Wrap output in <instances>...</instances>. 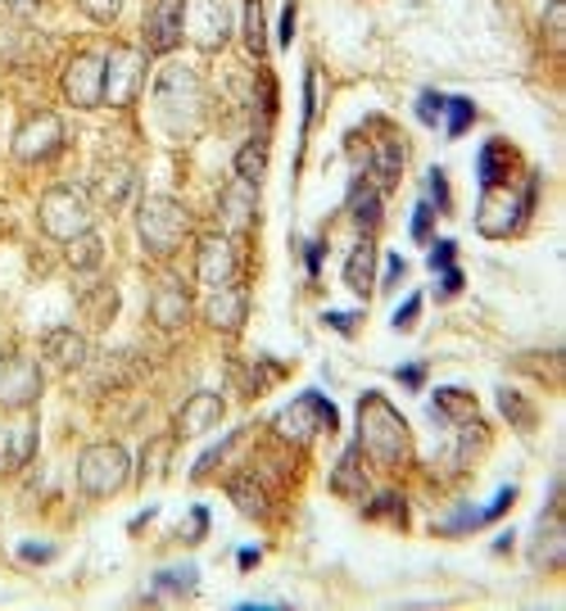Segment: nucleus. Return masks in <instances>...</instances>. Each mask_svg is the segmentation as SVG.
Listing matches in <instances>:
<instances>
[{
	"mask_svg": "<svg viewBox=\"0 0 566 611\" xmlns=\"http://www.w3.org/2000/svg\"><path fill=\"white\" fill-rule=\"evenodd\" d=\"M226 499H232L245 516H263V512H268V489H263L254 476H236V480H226Z\"/></svg>",
	"mask_w": 566,
	"mask_h": 611,
	"instance_id": "a878e982",
	"label": "nucleus"
},
{
	"mask_svg": "<svg viewBox=\"0 0 566 611\" xmlns=\"http://www.w3.org/2000/svg\"><path fill=\"white\" fill-rule=\"evenodd\" d=\"M517 503V489L512 485H503L499 493H495V503H489V508H480L476 512V525H485V521H499V516H508V508Z\"/></svg>",
	"mask_w": 566,
	"mask_h": 611,
	"instance_id": "4c0bfd02",
	"label": "nucleus"
},
{
	"mask_svg": "<svg viewBox=\"0 0 566 611\" xmlns=\"http://www.w3.org/2000/svg\"><path fill=\"white\" fill-rule=\"evenodd\" d=\"M508 164H512L508 141H489V145L480 149V181H485V186H503Z\"/></svg>",
	"mask_w": 566,
	"mask_h": 611,
	"instance_id": "c756f323",
	"label": "nucleus"
},
{
	"mask_svg": "<svg viewBox=\"0 0 566 611\" xmlns=\"http://www.w3.org/2000/svg\"><path fill=\"white\" fill-rule=\"evenodd\" d=\"M440 109H444V96H435V91H422V100H418V119L422 123H440Z\"/></svg>",
	"mask_w": 566,
	"mask_h": 611,
	"instance_id": "37998d69",
	"label": "nucleus"
},
{
	"mask_svg": "<svg viewBox=\"0 0 566 611\" xmlns=\"http://www.w3.org/2000/svg\"><path fill=\"white\" fill-rule=\"evenodd\" d=\"M531 562L540 570H557L566 562V530L557 525V512L548 508L544 521H540V534H535V544H531Z\"/></svg>",
	"mask_w": 566,
	"mask_h": 611,
	"instance_id": "412c9836",
	"label": "nucleus"
},
{
	"mask_svg": "<svg viewBox=\"0 0 566 611\" xmlns=\"http://www.w3.org/2000/svg\"><path fill=\"white\" fill-rule=\"evenodd\" d=\"M136 236L149 258H173L181 249V241L191 236V213L168 196H149L136 213Z\"/></svg>",
	"mask_w": 566,
	"mask_h": 611,
	"instance_id": "7ed1b4c3",
	"label": "nucleus"
},
{
	"mask_svg": "<svg viewBox=\"0 0 566 611\" xmlns=\"http://www.w3.org/2000/svg\"><path fill=\"white\" fill-rule=\"evenodd\" d=\"M168 457H173V440L164 435V440H149L145 444V453H141V476L136 480H149V476H164V467H168Z\"/></svg>",
	"mask_w": 566,
	"mask_h": 611,
	"instance_id": "473e14b6",
	"label": "nucleus"
},
{
	"mask_svg": "<svg viewBox=\"0 0 566 611\" xmlns=\"http://www.w3.org/2000/svg\"><path fill=\"white\" fill-rule=\"evenodd\" d=\"M326 326H335V331H354V326H358V313H326Z\"/></svg>",
	"mask_w": 566,
	"mask_h": 611,
	"instance_id": "864d4df0",
	"label": "nucleus"
},
{
	"mask_svg": "<svg viewBox=\"0 0 566 611\" xmlns=\"http://www.w3.org/2000/svg\"><path fill=\"white\" fill-rule=\"evenodd\" d=\"M440 123H444V132H448V136H463V132L476 123V104H471L467 96H453V100H444V109H440Z\"/></svg>",
	"mask_w": 566,
	"mask_h": 611,
	"instance_id": "7c9ffc66",
	"label": "nucleus"
},
{
	"mask_svg": "<svg viewBox=\"0 0 566 611\" xmlns=\"http://www.w3.org/2000/svg\"><path fill=\"white\" fill-rule=\"evenodd\" d=\"M304 254H309V258H304V263H309V273L318 277V267H322V241H309V249H304Z\"/></svg>",
	"mask_w": 566,
	"mask_h": 611,
	"instance_id": "6e6d98bb",
	"label": "nucleus"
},
{
	"mask_svg": "<svg viewBox=\"0 0 566 611\" xmlns=\"http://www.w3.org/2000/svg\"><path fill=\"white\" fill-rule=\"evenodd\" d=\"M132 190H136L132 164H100L96 177H91V196H96L109 213H119V209L132 200Z\"/></svg>",
	"mask_w": 566,
	"mask_h": 611,
	"instance_id": "2eb2a0df",
	"label": "nucleus"
},
{
	"mask_svg": "<svg viewBox=\"0 0 566 611\" xmlns=\"http://www.w3.org/2000/svg\"><path fill=\"white\" fill-rule=\"evenodd\" d=\"M426 181H431V204H435L440 213H448V204H453V200H448V181H444V173H440V168H431V173H426Z\"/></svg>",
	"mask_w": 566,
	"mask_h": 611,
	"instance_id": "79ce46f5",
	"label": "nucleus"
},
{
	"mask_svg": "<svg viewBox=\"0 0 566 611\" xmlns=\"http://www.w3.org/2000/svg\"><path fill=\"white\" fill-rule=\"evenodd\" d=\"M191 313H196V303L177 281H159L155 295H149V318H155L159 331H181L191 322Z\"/></svg>",
	"mask_w": 566,
	"mask_h": 611,
	"instance_id": "4468645a",
	"label": "nucleus"
},
{
	"mask_svg": "<svg viewBox=\"0 0 566 611\" xmlns=\"http://www.w3.org/2000/svg\"><path fill=\"white\" fill-rule=\"evenodd\" d=\"M349 213L363 226V236L371 232V226H381V196H376V186L367 177H358V186L349 190Z\"/></svg>",
	"mask_w": 566,
	"mask_h": 611,
	"instance_id": "b1692460",
	"label": "nucleus"
},
{
	"mask_svg": "<svg viewBox=\"0 0 566 611\" xmlns=\"http://www.w3.org/2000/svg\"><path fill=\"white\" fill-rule=\"evenodd\" d=\"M42 354H46V363H51L55 371H78V367L87 363V335L59 326V331H51V335L42 340Z\"/></svg>",
	"mask_w": 566,
	"mask_h": 611,
	"instance_id": "6ab92c4d",
	"label": "nucleus"
},
{
	"mask_svg": "<svg viewBox=\"0 0 566 611\" xmlns=\"http://www.w3.org/2000/svg\"><path fill=\"white\" fill-rule=\"evenodd\" d=\"M463 290V273H458V267H444V281H440V295L444 299H453V295H458Z\"/></svg>",
	"mask_w": 566,
	"mask_h": 611,
	"instance_id": "8fccbe9b",
	"label": "nucleus"
},
{
	"mask_svg": "<svg viewBox=\"0 0 566 611\" xmlns=\"http://www.w3.org/2000/svg\"><path fill=\"white\" fill-rule=\"evenodd\" d=\"M399 277H403V263H399V258L390 254V267H386V286H395Z\"/></svg>",
	"mask_w": 566,
	"mask_h": 611,
	"instance_id": "4d7b16f0",
	"label": "nucleus"
},
{
	"mask_svg": "<svg viewBox=\"0 0 566 611\" xmlns=\"http://www.w3.org/2000/svg\"><path fill=\"white\" fill-rule=\"evenodd\" d=\"M181 36H191L200 51H222L226 36H232V10H226V0H186Z\"/></svg>",
	"mask_w": 566,
	"mask_h": 611,
	"instance_id": "423d86ee",
	"label": "nucleus"
},
{
	"mask_svg": "<svg viewBox=\"0 0 566 611\" xmlns=\"http://www.w3.org/2000/svg\"><path fill=\"white\" fill-rule=\"evenodd\" d=\"M313 416H318V390L299 395L290 408H281L277 422H273V431L286 435L290 444H309V440H313Z\"/></svg>",
	"mask_w": 566,
	"mask_h": 611,
	"instance_id": "a211bd4d",
	"label": "nucleus"
},
{
	"mask_svg": "<svg viewBox=\"0 0 566 611\" xmlns=\"http://www.w3.org/2000/svg\"><path fill=\"white\" fill-rule=\"evenodd\" d=\"M499 408H503V416L517 426V431H531L535 426V412H531V403H525L517 390H499Z\"/></svg>",
	"mask_w": 566,
	"mask_h": 611,
	"instance_id": "f704fd0d",
	"label": "nucleus"
},
{
	"mask_svg": "<svg viewBox=\"0 0 566 611\" xmlns=\"http://www.w3.org/2000/svg\"><path fill=\"white\" fill-rule=\"evenodd\" d=\"M218 422H222V399L209 395V390H200V395H191V399L181 403L173 431H177V440H191V435H204Z\"/></svg>",
	"mask_w": 566,
	"mask_h": 611,
	"instance_id": "f3484780",
	"label": "nucleus"
},
{
	"mask_svg": "<svg viewBox=\"0 0 566 611\" xmlns=\"http://www.w3.org/2000/svg\"><path fill=\"white\" fill-rule=\"evenodd\" d=\"M331 489H335V493H363V489H367V476H363V448H358V444L335 463Z\"/></svg>",
	"mask_w": 566,
	"mask_h": 611,
	"instance_id": "bb28decb",
	"label": "nucleus"
},
{
	"mask_svg": "<svg viewBox=\"0 0 566 611\" xmlns=\"http://www.w3.org/2000/svg\"><path fill=\"white\" fill-rule=\"evenodd\" d=\"M277 42H281V46H290V42H295V0H290V5L281 10V27H277Z\"/></svg>",
	"mask_w": 566,
	"mask_h": 611,
	"instance_id": "09e8293b",
	"label": "nucleus"
},
{
	"mask_svg": "<svg viewBox=\"0 0 566 611\" xmlns=\"http://www.w3.org/2000/svg\"><path fill=\"white\" fill-rule=\"evenodd\" d=\"M42 399V367L23 354L0 358V408H32Z\"/></svg>",
	"mask_w": 566,
	"mask_h": 611,
	"instance_id": "1a4fd4ad",
	"label": "nucleus"
},
{
	"mask_svg": "<svg viewBox=\"0 0 566 611\" xmlns=\"http://www.w3.org/2000/svg\"><path fill=\"white\" fill-rule=\"evenodd\" d=\"M453 258H458V245H453V241H435V249H431V267H435V273L453 267Z\"/></svg>",
	"mask_w": 566,
	"mask_h": 611,
	"instance_id": "49530a36",
	"label": "nucleus"
},
{
	"mask_svg": "<svg viewBox=\"0 0 566 611\" xmlns=\"http://www.w3.org/2000/svg\"><path fill=\"white\" fill-rule=\"evenodd\" d=\"M525 218V200L512 196L508 186H485V200H480V232L485 236H512Z\"/></svg>",
	"mask_w": 566,
	"mask_h": 611,
	"instance_id": "f8f14e48",
	"label": "nucleus"
},
{
	"mask_svg": "<svg viewBox=\"0 0 566 611\" xmlns=\"http://www.w3.org/2000/svg\"><path fill=\"white\" fill-rule=\"evenodd\" d=\"M358 448L371 457V463H381V467L408 463V448H412L403 416L381 395H376V390H367L358 399Z\"/></svg>",
	"mask_w": 566,
	"mask_h": 611,
	"instance_id": "f03ea898",
	"label": "nucleus"
},
{
	"mask_svg": "<svg viewBox=\"0 0 566 611\" xmlns=\"http://www.w3.org/2000/svg\"><path fill=\"white\" fill-rule=\"evenodd\" d=\"M245 290L236 286V281H226V286H213V295L204 299V322L213 326V331H241V322H245Z\"/></svg>",
	"mask_w": 566,
	"mask_h": 611,
	"instance_id": "dca6fc26",
	"label": "nucleus"
},
{
	"mask_svg": "<svg viewBox=\"0 0 566 611\" xmlns=\"http://www.w3.org/2000/svg\"><path fill=\"white\" fill-rule=\"evenodd\" d=\"M236 562H241V570H254V566H258V548H241Z\"/></svg>",
	"mask_w": 566,
	"mask_h": 611,
	"instance_id": "13d9d810",
	"label": "nucleus"
},
{
	"mask_svg": "<svg viewBox=\"0 0 566 611\" xmlns=\"http://www.w3.org/2000/svg\"><path fill=\"white\" fill-rule=\"evenodd\" d=\"M59 145H64V123H59V113L36 109V113H27V119L19 123V132H14V159H23V164L51 159Z\"/></svg>",
	"mask_w": 566,
	"mask_h": 611,
	"instance_id": "6e6552de",
	"label": "nucleus"
},
{
	"mask_svg": "<svg viewBox=\"0 0 566 611\" xmlns=\"http://www.w3.org/2000/svg\"><path fill=\"white\" fill-rule=\"evenodd\" d=\"M435 416L440 422H476V399H471V390H453V386H444V390H435Z\"/></svg>",
	"mask_w": 566,
	"mask_h": 611,
	"instance_id": "393cba45",
	"label": "nucleus"
},
{
	"mask_svg": "<svg viewBox=\"0 0 566 611\" xmlns=\"http://www.w3.org/2000/svg\"><path fill=\"white\" fill-rule=\"evenodd\" d=\"M236 273H241L236 245L226 241V236H200V245H196V277L213 290V286L236 281Z\"/></svg>",
	"mask_w": 566,
	"mask_h": 611,
	"instance_id": "9b49d317",
	"label": "nucleus"
},
{
	"mask_svg": "<svg viewBox=\"0 0 566 611\" xmlns=\"http://www.w3.org/2000/svg\"><path fill=\"white\" fill-rule=\"evenodd\" d=\"M64 100L73 109H96L104 100V59L100 55H78L64 73Z\"/></svg>",
	"mask_w": 566,
	"mask_h": 611,
	"instance_id": "9d476101",
	"label": "nucleus"
},
{
	"mask_svg": "<svg viewBox=\"0 0 566 611\" xmlns=\"http://www.w3.org/2000/svg\"><path fill=\"white\" fill-rule=\"evenodd\" d=\"M0 5H5L10 14H32L36 5H42V0H0Z\"/></svg>",
	"mask_w": 566,
	"mask_h": 611,
	"instance_id": "5fc2aeb1",
	"label": "nucleus"
},
{
	"mask_svg": "<svg viewBox=\"0 0 566 611\" xmlns=\"http://www.w3.org/2000/svg\"><path fill=\"white\" fill-rule=\"evenodd\" d=\"M245 46L254 55L268 51V27H263V0H245Z\"/></svg>",
	"mask_w": 566,
	"mask_h": 611,
	"instance_id": "72a5a7b5",
	"label": "nucleus"
},
{
	"mask_svg": "<svg viewBox=\"0 0 566 611\" xmlns=\"http://www.w3.org/2000/svg\"><path fill=\"white\" fill-rule=\"evenodd\" d=\"M200 570L196 566H168L155 576V593H196Z\"/></svg>",
	"mask_w": 566,
	"mask_h": 611,
	"instance_id": "2f4dec72",
	"label": "nucleus"
},
{
	"mask_svg": "<svg viewBox=\"0 0 566 611\" xmlns=\"http://www.w3.org/2000/svg\"><path fill=\"white\" fill-rule=\"evenodd\" d=\"M132 480V453L123 444H91L78 457V485L87 499H113Z\"/></svg>",
	"mask_w": 566,
	"mask_h": 611,
	"instance_id": "20e7f679",
	"label": "nucleus"
},
{
	"mask_svg": "<svg viewBox=\"0 0 566 611\" xmlns=\"http://www.w3.org/2000/svg\"><path fill=\"white\" fill-rule=\"evenodd\" d=\"M431 226H435V204H418L412 209V222H408V232H412V241H431Z\"/></svg>",
	"mask_w": 566,
	"mask_h": 611,
	"instance_id": "58836bf2",
	"label": "nucleus"
},
{
	"mask_svg": "<svg viewBox=\"0 0 566 611\" xmlns=\"http://www.w3.org/2000/svg\"><path fill=\"white\" fill-rule=\"evenodd\" d=\"M155 113L173 136H196L204 127V87L196 78V68L168 64L155 82Z\"/></svg>",
	"mask_w": 566,
	"mask_h": 611,
	"instance_id": "f257e3e1",
	"label": "nucleus"
},
{
	"mask_svg": "<svg viewBox=\"0 0 566 611\" xmlns=\"http://www.w3.org/2000/svg\"><path fill=\"white\" fill-rule=\"evenodd\" d=\"M418 313H422V295H412V299L403 303V309L395 313V331H408L412 322H418Z\"/></svg>",
	"mask_w": 566,
	"mask_h": 611,
	"instance_id": "de8ad7c7",
	"label": "nucleus"
},
{
	"mask_svg": "<svg viewBox=\"0 0 566 611\" xmlns=\"http://www.w3.org/2000/svg\"><path fill=\"white\" fill-rule=\"evenodd\" d=\"M232 448H236V435H226V440H218L213 448H204V453L196 457V471H191V476H196V480H204V476H209V471H213V467H218Z\"/></svg>",
	"mask_w": 566,
	"mask_h": 611,
	"instance_id": "c9c22d12",
	"label": "nucleus"
},
{
	"mask_svg": "<svg viewBox=\"0 0 566 611\" xmlns=\"http://www.w3.org/2000/svg\"><path fill=\"white\" fill-rule=\"evenodd\" d=\"M19 557H23V562H32V566H42V562H51V557H55V544H42V540L19 544Z\"/></svg>",
	"mask_w": 566,
	"mask_h": 611,
	"instance_id": "c03bdc74",
	"label": "nucleus"
},
{
	"mask_svg": "<svg viewBox=\"0 0 566 611\" xmlns=\"http://www.w3.org/2000/svg\"><path fill=\"white\" fill-rule=\"evenodd\" d=\"M36 218H42V232L51 236V241H73V236H82V232H91V209H87V200L78 196L73 186H55V190H46L42 196V209H36Z\"/></svg>",
	"mask_w": 566,
	"mask_h": 611,
	"instance_id": "39448f33",
	"label": "nucleus"
},
{
	"mask_svg": "<svg viewBox=\"0 0 566 611\" xmlns=\"http://www.w3.org/2000/svg\"><path fill=\"white\" fill-rule=\"evenodd\" d=\"M544 32H548V46L562 51V0H553L548 14H544Z\"/></svg>",
	"mask_w": 566,
	"mask_h": 611,
	"instance_id": "a18cd8bd",
	"label": "nucleus"
},
{
	"mask_svg": "<svg viewBox=\"0 0 566 611\" xmlns=\"http://www.w3.org/2000/svg\"><path fill=\"white\" fill-rule=\"evenodd\" d=\"M100 263H104V245H100V236L82 232V236H73V241H68V267H73V273H96Z\"/></svg>",
	"mask_w": 566,
	"mask_h": 611,
	"instance_id": "cd10ccee",
	"label": "nucleus"
},
{
	"mask_svg": "<svg viewBox=\"0 0 566 611\" xmlns=\"http://www.w3.org/2000/svg\"><path fill=\"white\" fill-rule=\"evenodd\" d=\"M258 113H263V119H268V123H273V113H277V87H273V78H268V73H263V78H258Z\"/></svg>",
	"mask_w": 566,
	"mask_h": 611,
	"instance_id": "a19ab883",
	"label": "nucleus"
},
{
	"mask_svg": "<svg viewBox=\"0 0 566 611\" xmlns=\"http://www.w3.org/2000/svg\"><path fill=\"white\" fill-rule=\"evenodd\" d=\"M318 416H322V426H326V431H340V412L331 408L326 395H318Z\"/></svg>",
	"mask_w": 566,
	"mask_h": 611,
	"instance_id": "3c124183",
	"label": "nucleus"
},
{
	"mask_svg": "<svg viewBox=\"0 0 566 611\" xmlns=\"http://www.w3.org/2000/svg\"><path fill=\"white\" fill-rule=\"evenodd\" d=\"M181 10H186V0H155L145 14V46L155 51V55H168L177 51L181 42Z\"/></svg>",
	"mask_w": 566,
	"mask_h": 611,
	"instance_id": "ddd939ff",
	"label": "nucleus"
},
{
	"mask_svg": "<svg viewBox=\"0 0 566 611\" xmlns=\"http://www.w3.org/2000/svg\"><path fill=\"white\" fill-rule=\"evenodd\" d=\"M399 380H403V386H412V390H418L422 380H426V363H412V367H399Z\"/></svg>",
	"mask_w": 566,
	"mask_h": 611,
	"instance_id": "603ef678",
	"label": "nucleus"
},
{
	"mask_svg": "<svg viewBox=\"0 0 566 611\" xmlns=\"http://www.w3.org/2000/svg\"><path fill=\"white\" fill-rule=\"evenodd\" d=\"M145 87V55L132 46H113L104 59V100L113 109H127Z\"/></svg>",
	"mask_w": 566,
	"mask_h": 611,
	"instance_id": "0eeeda50",
	"label": "nucleus"
},
{
	"mask_svg": "<svg viewBox=\"0 0 566 611\" xmlns=\"http://www.w3.org/2000/svg\"><path fill=\"white\" fill-rule=\"evenodd\" d=\"M345 281L358 295H371L376 290V245H371V236H363L354 245V254L345 258Z\"/></svg>",
	"mask_w": 566,
	"mask_h": 611,
	"instance_id": "5701e85b",
	"label": "nucleus"
},
{
	"mask_svg": "<svg viewBox=\"0 0 566 611\" xmlns=\"http://www.w3.org/2000/svg\"><path fill=\"white\" fill-rule=\"evenodd\" d=\"M218 213L226 226H236V232H245V226H254V213H258V200H254V186L249 181H226V190L218 196Z\"/></svg>",
	"mask_w": 566,
	"mask_h": 611,
	"instance_id": "aec40b11",
	"label": "nucleus"
},
{
	"mask_svg": "<svg viewBox=\"0 0 566 611\" xmlns=\"http://www.w3.org/2000/svg\"><path fill=\"white\" fill-rule=\"evenodd\" d=\"M263 173H268V145H263V141H245L236 149V177L249 181V186H258Z\"/></svg>",
	"mask_w": 566,
	"mask_h": 611,
	"instance_id": "c85d7f7f",
	"label": "nucleus"
},
{
	"mask_svg": "<svg viewBox=\"0 0 566 611\" xmlns=\"http://www.w3.org/2000/svg\"><path fill=\"white\" fill-rule=\"evenodd\" d=\"M78 5H82L96 23H113V19L123 14V0H78Z\"/></svg>",
	"mask_w": 566,
	"mask_h": 611,
	"instance_id": "ea45409f",
	"label": "nucleus"
},
{
	"mask_svg": "<svg viewBox=\"0 0 566 611\" xmlns=\"http://www.w3.org/2000/svg\"><path fill=\"white\" fill-rule=\"evenodd\" d=\"M204 530H209V508H191V512H186V521H181V530H177V540L181 544H200Z\"/></svg>",
	"mask_w": 566,
	"mask_h": 611,
	"instance_id": "e433bc0d",
	"label": "nucleus"
},
{
	"mask_svg": "<svg viewBox=\"0 0 566 611\" xmlns=\"http://www.w3.org/2000/svg\"><path fill=\"white\" fill-rule=\"evenodd\" d=\"M32 453H36V422H32V416L19 422V426H10V431H0V467H5V471L27 467Z\"/></svg>",
	"mask_w": 566,
	"mask_h": 611,
	"instance_id": "4be33fe9",
	"label": "nucleus"
}]
</instances>
